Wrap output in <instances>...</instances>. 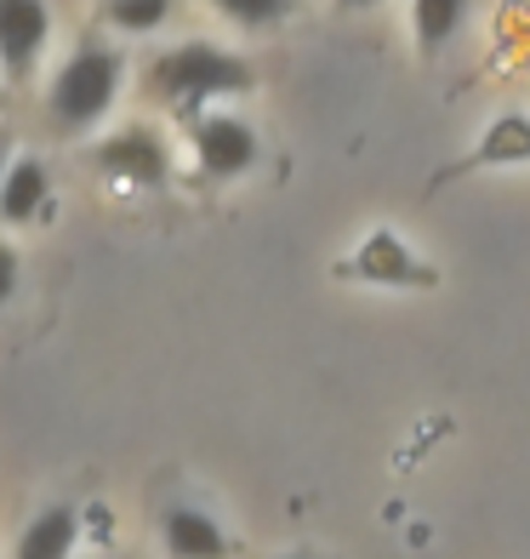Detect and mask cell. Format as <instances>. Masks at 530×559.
Here are the masks:
<instances>
[{
	"instance_id": "6da1fadb",
	"label": "cell",
	"mask_w": 530,
	"mask_h": 559,
	"mask_svg": "<svg viewBox=\"0 0 530 559\" xmlns=\"http://www.w3.org/2000/svg\"><path fill=\"white\" fill-rule=\"evenodd\" d=\"M148 81H155V92L166 97V104L194 109V104H206V97H234V92H251V86H257V74H251V63H245V58L222 52V46L189 40V46H171L166 58H155Z\"/></svg>"
},
{
	"instance_id": "7a4b0ae2",
	"label": "cell",
	"mask_w": 530,
	"mask_h": 559,
	"mask_svg": "<svg viewBox=\"0 0 530 559\" xmlns=\"http://www.w3.org/2000/svg\"><path fill=\"white\" fill-rule=\"evenodd\" d=\"M120 74H125L120 52H109V46H81V52L58 69L46 109H52V120L63 126V132H92V126L115 109Z\"/></svg>"
},
{
	"instance_id": "3957f363",
	"label": "cell",
	"mask_w": 530,
	"mask_h": 559,
	"mask_svg": "<svg viewBox=\"0 0 530 559\" xmlns=\"http://www.w3.org/2000/svg\"><path fill=\"white\" fill-rule=\"evenodd\" d=\"M97 166L109 177H120V183H137V189H160L171 177V155H166L160 132H148V126H125V132L104 138L97 143Z\"/></svg>"
},
{
	"instance_id": "277c9868",
	"label": "cell",
	"mask_w": 530,
	"mask_h": 559,
	"mask_svg": "<svg viewBox=\"0 0 530 559\" xmlns=\"http://www.w3.org/2000/svg\"><path fill=\"white\" fill-rule=\"evenodd\" d=\"M52 40V12L46 0H0V69L12 81H29L35 58L46 52Z\"/></svg>"
},
{
	"instance_id": "5b68a950",
	"label": "cell",
	"mask_w": 530,
	"mask_h": 559,
	"mask_svg": "<svg viewBox=\"0 0 530 559\" xmlns=\"http://www.w3.org/2000/svg\"><path fill=\"white\" fill-rule=\"evenodd\" d=\"M194 155L206 177H240L257 166V132L240 115H206L194 120Z\"/></svg>"
},
{
	"instance_id": "8992f818",
	"label": "cell",
	"mask_w": 530,
	"mask_h": 559,
	"mask_svg": "<svg viewBox=\"0 0 530 559\" xmlns=\"http://www.w3.org/2000/svg\"><path fill=\"white\" fill-rule=\"evenodd\" d=\"M342 274L371 280V286H434V269L411 258V246L394 235V228H376V235L353 251V263H342Z\"/></svg>"
},
{
	"instance_id": "52a82bcc",
	"label": "cell",
	"mask_w": 530,
	"mask_h": 559,
	"mask_svg": "<svg viewBox=\"0 0 530 559\" xmlns=\"http://www.w3.org/2000/svg\"><path fill=\"white\" fill-rule=\"evenodd\" d=\"M46 212H52V171H46L35 155H17L7 166V177H0V223L23 228V223H35Z\"/></svg>"
},
{
	"instance_id": "ba28073f",
	"label": "cell",
	"mask_w": 530,
	"mask_h": 559,
	"mask_svg": "<svg viewBox=\"0 0 530 559\" xmlns=\"http://www.w3.org/2000/svg\"><path fill=\"white\" fill-rule=\"evenodd\" d=\"M530 160V115L508 109L485 126V138L468 148V160H457L445 177H462V171H491V166H525Z\"/></svg>"
},
{
	"instance_id": "9c48e42d",
	"label": "cell",
	"mask_w": 530,
	"mask_h": 559,
	"mask_svg": "<svg viewBox=\"0 0 530 559\" xmlns=\"http://www.w3.org/2000/svg\"><path fill=\"white\" fill-rule=\"evenodd\" d=\"M160 537H166L171 559H229V531H222L206 508H183V502L166 508Z\"/></svg>"
},
{
	"instance_id": "30bf717a",
	"label": "cell",
	"mask_w": 530,
	"mask_h": 559,
	"mask_svg": "<svg viewBox=\"0 0 530 559\" xmlns=\"http://www.w3.org/2000/svg\"><path fill=\"white\" fill-rule=\"evenodd\" d=\"M74 543H81V514L63 508V502H52V508H40V514L23 525L12 559H69Z\"/></svg>"
},
{
	"instance_id": "8fae6325",
	"label": "cell",
	"mask_w": 530,
	"mask_h": 559,
	"mask_svg": "<svg viewBox=\"0 0 530 559\" xmlns=\"http://www.w3.org/2000/svg\"><path fill=\"white\" fill-rule=\"evenodd\" d=\"M462 12H468V0H411V23H417V46L427 58L445 52L450 35L462 29Z\"/></svg>"
},
{
	"instance_id": "7c38bea8",
	"label": "cell",
	"mask_w": 530,
	"mask_h": 559,
	"mask_svg": "<svg viewBox=\"0 0 530 559\" xmlns=\"http://www.w3.org/2000/svg\"><path fill=\"white\" fill-rule=\"evenodd\" d=\"M109 23L125 35H148V29H160V23L171 17V0H109Z\"/></svg>"
},
{
	"instance_id": "4fadbf2b",
	"label": "cell",
	"mask_w": 530,
	"mask_h": 559,
	"mask_svg": "<svg viewBox=\"0 0 530 559\" xmlns=\"http://www.w3.org/2000/svg\"><path fill=\"white\" fill-rule=\"evenodd\" d=\"M212 7L240 23V29H268V23H280L291 12V0H212Z\"/></svg>"
},
{
	"instance_id": "5bb4252c",
	"label": "cell",
	"mask_w": 530,
	"mask_h": 559,
	"mask_svg": "<svg viewBox=\"0 0 530 559\" xmlns=\"http://www.w3.org/2000/svg\"><path fill=\"white\" fill-rule=\"evenodd\" d=\"M12 292H17V251L0 240V309L12 302Z\"/></svg>"
},
{
	"instance_id": "9a60e30c",
	"label": "cell",
	"mask_w": 530,
	"mask_h": 559,
	"mask_svg": "<svg viewBox=\"0 0 530 559\" xmlns=\"http://www.w3.org/2000/svg\"><path fill=\"white\" fill-rule=\"evenodd\" d=\"M342 12H365V7H376V0H337Z\"/></svg>"
},
{
	"instance_id": "2e32d148",
	"label": "cell",
	"mask_w": 530,
	"mask_h": 559,
	"mask_svg": "<svg viewBox=\"0 0 530 559\" xmlns=\"http://www.w3.org/2000/svg\"><path fill=\"white\" fill-rule=\"evenodd\" d=\"M7 166H12V160H7V143H0V177H7Z\"/></svg>"
},
{
	"instance_id": "e0dca14e",
	"label": "cell",
	"mask_w": 530,
	"mask_h": 559,
	"mask_svg": "<svg viewBox=\"0 0 530 559\" xmlns=\"http://www.w3.org/2000/svg\"><path fill=\"white\" fill-rule=\"evenodd\" d=\"M109 559H120V554H109Z\"/></svg>"
}]
</instances>
